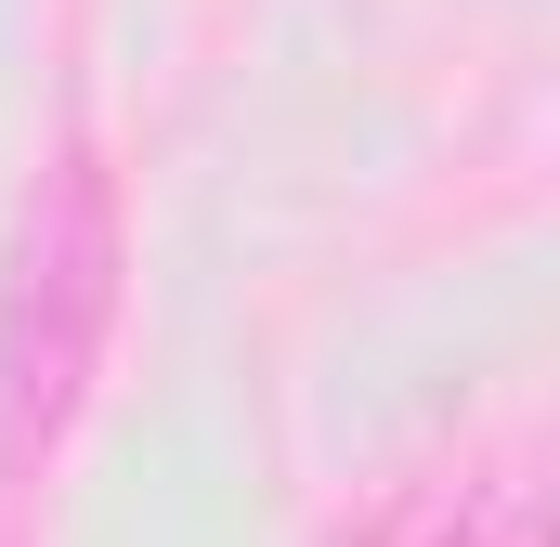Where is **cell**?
<instances>
[{
    "instance_id": "7a4b0ae2",
    "label": "cell",
    "mask_w": 560,
    "mask_h": 547,
    "mask_svg": "<svg viewBox=\"0 0 560 547\" xmlns=\"http://www.w3.org/2000/svg\"><path fill=\"white\" fill-rule=\"evenodd\" d=\"M443 547H548V509H535V482H482V496L443 522Z\"/></svg>"
},
{
    "instance_id": "6da1fadb",
    "label": "cell",
    "mask_w": 560,
    "mask_h": 547,
    "mask_svg": "<svg viewBox=\"0 0 560 547\" xmlns=\"http://www.w3.org/2000/svg\"><path fill=\"white\" fill-rule=\"evenodd\" d=\"M105 326H118V183L92 143H66L26 183L13 248H0V456L13 469H39L79 430Z\"/></svg>"
}]
</instances>
